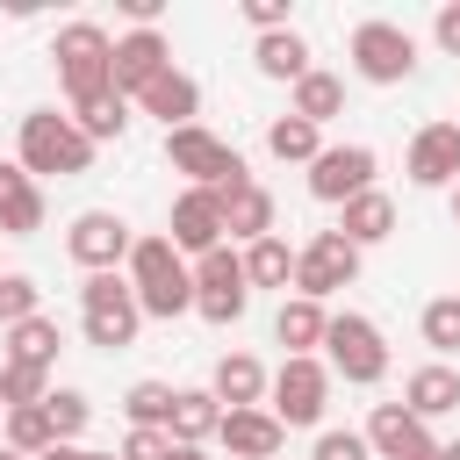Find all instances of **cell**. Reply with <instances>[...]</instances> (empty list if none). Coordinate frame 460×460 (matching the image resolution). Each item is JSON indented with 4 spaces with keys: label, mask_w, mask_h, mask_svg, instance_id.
Here are the masks:
<instances>
[{
    "label": "cell",
    "mask_w": 460,
    "mask_h": 460,
    "mask_svg": "<svg viewBox=\"0 0 460 460\" xmlns=\"http://www.w3.org/2000/svg\"><path fill=\"white\" fill-rule=\"evenodd\" d=\"M137 101H144V115H158L165 129H187V122H194V108H201V86H194L187 72H172V65H165Z\"/></svg>",
    "instance_id": "obj_20"
},
{
    "label": "cell",
    "mask_w": 460,
    "mask_h": 460,
    "mask_svg": "<svg viewBox=\"0 0 460 460\" xmlns=\"http://www.w3.org/2000/svg\"><path fill=\"white\" fill-rule=\"evenodd\" d=\"M172 402H180V388H165V381H137V388L122 395L129 431H165V424H172Z\"/></svg>",
    "instance_id": "obj_30"
},
{
    "label": "cell",
    "mask_w": 460,
    "mask_h": 460,
    "mask_svg": "<svg viewBox=\"0 0 460 460\" xmlns=\"http://www.w3.org/2000/svg\"><path fill=\"white\" fill-rule=\"evenodd\" d=\"M410 180L417 187H460V122H424L410 137Z\"/></svg>",
    "instance_id": "obj_14"
},
{
    "label": "cell",
    "mask_w": 460,
    "mask_h": 460,
    "mask_svg": "<svg viewBox=\"0 0 460 460\" xmlns=\"http://www.w3.org/2000/svg\"><path fill=\"white\" fill-rule=\"evenodd\" d=\"M43 410H50V431H58V446H72V438L86 431V417H93V402H86L79 388H50V395H43Z\"/></svg>",
    "instance_id": "obj_36"
},
{
    "label": "cell",
    "mask_w": 460,
    "mask_h": 460,
    "mask_svg": "<svg viewBox=\"0 0 460 460\" xmlns=\"http://www.w3.org/2000/svg\"><path fill=\"white\" fill-rule=\"evenodd\" d=\"M323 352H331V374H345L352 388H374V381L388 374V345H381V331H374L359 309H338V316H331Z\"/></svg>",
    "instance_id": "obj_6"
},
{
    "label": "cell",
    "mask_w": 460,
    "mask_h": 460,
    "mask_svg": "<svg viewBox=\"0 0 460 460\" xmlns=\"http://www.w3.org/2000/svg\"><path fill=\"white\" fill-rule=\"evenodd\" d=\"M374 187V151L367 144H323V158L309 165V194L316 201H352V194H367Z\"/></svg>",
    "instance_id": "obj_12"
},
{
    "label": "cell",
    "mask_w": 460,
    "mask_h": 460,
    "mask_svg": "<svg viewBox=\"0 0 460 460\" xmlns=\"http://www.w3.org/2000/svg\"><path fill=\"white\" fill-rule=\"evenodd\" d=\"M86 165H93V144H86V129L72 115H58V108L22 115V172L29 180L36 172H86Z\"/></svg>",
    "instance_id": "obj_3"
},
{
    "label": "cell",
    "mask_w": 460,
    "mask_h": 460,
    "mask_svg": "<svg viewBox=\"0 0 460 460\" xmlns=\"http://www.w3.org/2000/svg\"><path fill=\"white\" fill-rule=\"evenodd\" d=\"M273 381H266V367L252 359V352H223L216 359V381H208V395L223 402V410H259V395H266Z\"/></svg>",
    "instance_id": "obj_19"
},
{
    "label": "cell",
    "mask_w": 460,
    "mask_h": 460,
    "mask_svg": "<svg viewBox=\"0 0 460 460\" xmlns=\"http://www.w3.org/2000/svg\"><path fill=\"white\" fill-rule=\"evenodd\" d=\"M36 460H79V446H50V453H36Z\"/></svg>",
    "instance_id": "obj_44"
},
{
    "label": "cell",
    "mask_w": 460,
    "mask_h": 460,
    "mask_svg": "<svg viewBox=\"0 0 460 460\" xmlns=\"http://www.w3.org/2000/svg\"><path fill=\"white\" fill-rule=\"evenodd\" d=\"M79 460H122V453H86V446H79Z\"/></svg>",
    "instance_id": "obj_46"
},
{
    "label": "cell",
    "mask_w": 460,
    "mask_h": 460,
    "mask_svg": "<svg viewBox=\"0 0 460 460\" xmlns=\"http://www.w3.org/2000/svg\"><path fill=\"white\" fill-rule=\"evenodd\" d=\"M216 438L230 446V460H273L280 438H288V424L273 410H223V431Z\"/></svg>",
    "instance_id": "obj_16"
},
{
    "label": "cell",
    "mask_w": 460,
    "mask_h": 460,
    "mask_svg": "<svg viewBox=\"0 0 460 460\" xmlns=\"http://www.w3.org/2000/svg\"><path fill=\"white\" fill-rule=\"evenodd\" d=\"M352 273H359V244H345L338 230H316V237L295 252V295H309V302L352 288Z\"/></svg>",
    "instance_id": "obj_9"
},
{
    "label": "cell",
    "mask_w": 460,
    "mask_h": 460,
    "mask_svg": "<svg viewBox=\"0 0 460 460\" xmlns=\"http://www.w3.org/2000/svg\"><path fill=\"white\" fill-rule=\"evenodd\" d=\"M165 65H172V50H165L158 29H129V36H115V93H122V101L144 93Z\"/></svg>",
    "instance_id": "obj_15"
},
{
    "label": "cell",
    "mask_w": 460,
    "mask_h": 460,
    "mask_svg": "<svg viewBox=\"0 0 460 460\" xmlns=\"http://www.w3.org/2000/svg\"><path fill=\"white\" fill-rule=\"evenodd\" d=\"M7 446H14V453H29V460H36V453H50V446H58V431H50V410H43V402H29V410H7Z\"/></svg>",
    "instance_id": "obj_33"
},
{
    "label": "cell",
    "mask_w": 460,
    "mask_h": 460,
    "mask_svg": "<svg viewBox=\"0 0 460 460\" xmlns=\"http://www.w3.org/2000/svg\"><path fill=\"white\" fill-rule=\"evenodd\" d=\"M323 331H331V309H323V302H309V295L280 302V316H273V338L288 345V359H316Z\"/></svg>",
    "instance_id": "obj_18"
},
{
    "label": "cell",
    "mask_w": 460,
    "mask_h": 460,
    "mask_svg": "<svg viewBox=\"0 0 460 460\" xmlns=\"http://www.w3.org/2000/svg\"><path fill=\"white\" fill-rule=\"evenodd\" d=\"M453 223H460V187H453Z\"/></svg>",
    "instance_id": "obj_49"
},
{
    "label": "cell",
    "mask_w": 460,
    "mask_h": 460,
    "mask_svg": "<svg viewBox=\"0 0 460 460\" xmlns=\"http://www.w3.org/2000/svg\"><path fill=\"white\" fill-rule=\"evenodd\" d=\"M446 460H460V438H453V446H446Z\"/></svg>",
    "instance_id": "obj_48"
},
{
    "label": "cell",
    "mask_w": 460,
    "mask_h": 460,
    "mask_svg": "<svg viewBox=\"0 0 460 460\" xmlns=\"http://www.w3.org/2000/svg\"><path fill=\"white\" fill-rule=\"evenodd\" d=\"M352 72H359L367 86H395V79H410V72H417V43H410V29H402V22H359V29H352Z\"/></svg>",
    "instance_id": "obj_7"
},
{
    "label": "cell",
    "mask_w": 460,
    "mask_h": 460,
    "mask_svg": "<svg viewBox=\"0 0 460 460\" xmlns=\"http://www.w3.org/2000/svg\"><path fill=\"white\" fill-rule=\"evenodd\" d=\"M244 22L259 36H273V29H288V0H244Z\"/></svg>",
    "instance_id": "obj_40"
},
{
    "label": "cell",
    "mask_w": 460,
    "mask_h": 460,
    "mask_svg": "<svg viewBox=\"0 0 460 460\" xmlns=\"http://www.w3.org/2000/svg\"><path fill=\"white\" fill-rule=\"evenodd\" d=\"M223 230H230V237H244V244L273 237V194H266L259 180L230 187V194H223Z\"/></svg>",
    "instance_id": "obj_22"
},
{
    "label": "cell",
    "mask_w": 460,
    "mask_h": 460,
    "mask_svg": "<svg viewBox=\"0 0 460 460\" xmlns=\"http://www.w3.org/2000/svg\"><path fill=\"white\" fill-rule=\"evenodd\" d=\"M50 58H58V79H65L72 108L115 86V43H108V29H101V22H72V29H58Z\"/></svg>",
    "instance_id": "obj_2"
},
{
    "label": "cell",
    "mask_w": 460,
    "mask_h": 460,
    "mask_svg": "<svg viewBox=\"0 0 460 460\" xmlns=\"http://www.w3.org/2000/svg\"><path fill=\"white\" fill-rule=\"evenodd\" d=\"M424 345L431 352H460V295L424 302Z\"/></svg>",
    "instance_id": "obj_37"
},
{
    "label": "cell",
    "mask_w": 460,
    "mask_h": 460,
    "mask_svg": "<svg viewBox=\"0 0 460 460\" xmlns=\"http://www.w3.org/2000/svg\"><path fill=\"white\" fill-rule=\"evenodd\" d=\"M172 460H208V453L201 446H172Z\"/></svg>",
    "instance_id": "obj_45"
},
{
    "label": "cell",
    "mask_w": 460,
    "mask_h": 460,
    "mask_svg": "<svg viewBox=\"0 0 460 460\" xmlns=\"http://www.w3.org/2000/svg\"><path fill=\"white\" fill-rule=\"evenodd\" d=\"M244 280H252V288H288V280H295V252H288L280 237L244 244Z\"/></svg>",
    "instance_id": "obj_31"
},
{
    "label": "cell",
    "mask_w": 460,
    "mask_h": 460,
    "mask_svg": "<svg viewBox=\"0 0 460 460\" xmlns=\"http://www.w3.org/2000/svg\"><path fill=\"white\" fill-rule=\"evenodd\" d=\"M129 288L144 316H187L194 309V266L180 259L172 237H137L129 252Z\"/></svg>",
    "instance_id": "obj_1"
},
{
    "label": "cell",
    "mask_w": 460,
    "mask_h": 460,
    "mask_svg": "<svg viewBox=\"0 0 460 460\" xmlns=\"http://www.w3.org/2000/svg\"><path fill=\"white\" fill-rule=\"evenodd\" d=\"M72 115H79L86 144H101V137H122V129H129V101H122L115 86H108V93H93V101H79Z\"/></svg>",
    "instance_id": "obj_32"
},
{
    "label": "cell",
    "mask_w": 460,
    "mask_h": 460,
    "mask_svg": "<svg viewBox=\"0 0 460 460\" xmlns=\"http://www.w3.org/2000/svg\"><path fill=\"white\" fill-rule=\"evenodd\" d=\"M43 395H50V374H43V367L0 359V410H29V402H43Z\"/></svg>",
    "instance_id": "obj_34"
},
{
    "label": "cell",
    "mask_w": 460,
    "mask_h": 460,
    "mask_svg": "<svg viewBox=\"0 0 460 460\" xmlns=\"http://www.w3.org/2000/svg\"><path fill=\"white\" fill-rule=\"evenodd\" d=\"M165 165H172V172H187L194 187H216V194H230V187H244V180H252V172H244V158H237V144L208 137L201 122L165 129Z\"/></svg>",
    "instance_id": "obj_5"
},
{
    "label": "cell",
    "mask_w": 460,
    "mask_h": 460,
    "mask_svg": "<svg viewBox=\"0 0 460 460\" xmlns=\"http://www.w3.org/2000/svg\"><path fill=\"white\" fill-rule=\"evenodd\" d=\"M79 323H86V345L122 352V345L137 338V323H144L137 288H129L122 273H86V288H79Z\"/></svg>",
    "instance_id": "obj_4"
},
{
    "label": "cell",
    "mask_w": 460,
    "mask_h": 460,
    "mask_svg": "<svg viewBox=\"0 0 460 460\" xmlns=\"http://www.w3.org/2000/svg\"><path fill=\"white\" fill-rule=\"evenodd\" d=\"M65 252H72L86 273H115V266L137 252V237H129V223H122L115 208H86V216H72V230H65Z\"/></svg>",
    "instance_id": "obj_10"
},
{
    "label": "cell",
    "mask_w": 460,
    "mask_h": 460,
    "mask_svg": "<svg viewBox=\"0 0 460 460\" xmlns=\"http://www.w3.org/2000/svg\"><path fill=\"white\" fill-rule=\"evenodd\" d=\"M0 460H29V453H14V446H0Z\"/></svg>",
    "instance_id": "obj_47"
},
{
    "label": "cell",
    "mask_w": 460,
    "mask_h": 460,
    "mask_svg": "<svg viewBox=\"0 0 460 460\" xmlns=\"http://www.w3.org/2000/svg\"><path fill=\"white\" fill-rule=\"evenodd\" d=\"M316 460H374V446H367V431H323Z\"/></svg>",
    "instance_id": "obj_38"
},
{
    "label": "cell",
    "mask_w": 460,
    "mask_h": 460,
    "mask_svg": "<svg viewBox=\"0 0 460 460\" xmlns=\"http://www.w3.org/2000/svg\"><path fill=\"white\" fill-rule=\"evenodd\" d=\"M431 36H438V50H453V58H460V0H446V7H438Z\"/></svg>",
    "instance_id": "obj_41"
},
{
    "label": "cell",
    "mask_w": 460,
    "mask_h": 460,
    "mask_svg": "<svg viewBox=\"0 0 460 460\" xmlns=\"http://www.w3.org/2000/svg\"><path fill=\"white\" fill-rule=\"evenodd\" d=\"M172 244H180V259H187V252L208 259V252L223 244V194H216V187H187V194L172 201Z\"/></svg>",
    "instance_id": "obj_13"
},
{
    "label": "cell",
    "mask_w": 460,
    "mask_h": 460,
    "mask_svg": "<svg viewBox=\"0 0 460 460\" xmlns=\"http://www.w3.org/2000/svg\"><path fill=\"white\" fill-rule=\"evenodd\" d=\"M402 410L424 424V417H446V410H460V374L453 367H417L410 374V388H402Z\"/></svg>",
    "instance_id": "obj_23"
},
{
    "label": "cell",
    "mask_w": 460,
    "mask_h": 460,
    "mask_svg": "<svg viewBox=\"0 0 460 460\" xmlns=\"http://www.w3.org/2000/svg\"><path fill=\"white\" fill-rule=\"evenodd\" d=\"M122 460H172V431H129Z\"/></svg>",
    "instance_id": "obj_39"
},
{
    "label": "cell",
    "mask_w": 460,
    "mask_h": 460,
    "mask_svg": "<svg viewBox=\"0 0 460 460\" xmlns=\"http://www.w3.org/2000/svg\"><path fill=\"white\" fill-rule=\"evenodd\" d=\"M388 230H395V201H388L381 187H367V194H352V201L338 208V237H345V244H359V252H367V244H381Z\"/></svg>",
    "instance_id": "obj_21"
},
{
    "label": "cell",
    "mask_w": 460,
    "mask_h": 460,
    "mask_svg": "<svg viewBox=\"0 0 460 460\" xmlns=\"http://www.w3.org/2000/svg\"><path fill=\"white\" fill-rule=\"evenodd\" d=\"M338 108H345V79H331V72H316V65H309V72L295 79V115L323 129V122L338 115Z\"/></svg>",
    "instance_id": "obj_27"
},
{
    "label": "cell",
    "mask_w": 460,
    "mask_h": 460,
    "mask_svg": "<svg viewBox=\"0 0 460 460\" xmlns=\"http://www.w3.org/2000/svg\"><path fill=\"white\" fill-rule=\"evenodd\" d=\"M252 58H259V72H266V79H288V86L309 72V43H302L295 29H273V36H259V43H252Z\"/></svg>",
    "instance_id": "obj_26"
},
{
    "label": "cell",
    "mask_w": 460,
    "mask_h": 460,
    "mask_svg": "<svg viewBox=\"0 0 460 460\" xmlns=\"http://www.w3.org/2000/svg\"><path fill=\"white\" fill-rule=\"evenodd\" d=\"M331 410V367L323 359H288L273 374V417L280 424H316Z\"/></svg>",
    "instance_id": "obj_11"
},
{
    "label": "cell",
    "mask_w": 460,
    "mask_h": 460,
    "mask_svg": "<svg viewBox=\"0 0 460 460\" xmlns=\"http://www.w3.org/2000/svg\"><path fill=\"white\" fill-rule=\"evenodd\" d=\"M402 460H446V446H431V438H417V446H410Z\"/></svg>",
    "instance_id": "obj_43"
},
{
    "label": "cell",
    "mask_w": 460,
    "mask_h": 460,
    "mask_svg": "<svg viewBox=\"0 0 460 460\" xmlns=\"http://www.w3.org/2000/svg\"><path fill=\"white\" fill-rule=\"evenodd\" d=\"M266 151H273L280 165H288V158H295V165H316V158H323V129L302 122V115H280V122L266 129Z\"/></svg>",
    "instance_id": "obj_28"
},
{
    "label": "cell",
    "mask_w": 460,
    "mask_h": 460,
    "mask_svg": "<svg viewBox=\"0 0 460 460\" xmlns=\"http://www.w3.org/2000/svg\"><path fill=\"white\" fill-rule=\"evenodd\" d=\"M158 7H165V0H122V14H129L137 29H158Z\"/></svg>",
    "instance_id": "obj_42"
},
{
    "label": "cell",
    "mask_w": 460,
    "mask_h": 460,
    "mask_svg": "<svg viewBox=\"0 0 460 460\" xmlns=\"http://www.w3.org/2000/svg\"><path fill=\"white\" fill-rule=\"evenodd\" d=\"M7 359H14V367H43V374H50V359H58V323H50V316L14 323V331H7Z\"/></svg>",
    "instance_id": "obj_29"
},
{
    "label": "cell",
    "mask_w": 460,
    "mask_h": 460,
    "mask_svg": "<svg viewBox=\"0 0 460 460\" xmlns=\"http://www.w3.org/2000/svg\"><path fill=\"white\" fill-rule=\"evenodd\" d=\"M172 446H201V438H216L223 431V402L208 395V388H180V402H172Z\"/></svg>",
    "instance_id": "obj_24"
},
{
    "label": "cell",
    "mask_w": 460,
    "mask_h": 460,
    "mask_svg": "<svg viewBox=\"0 0 460 460\" xmlns=\"http://www.w3.org/2000/svg\"><path fill=\"white\" fill-rule=\"evenodd\" d=\"M244 302H252V280H244V252L216 244L208 259H194V309H201L208 323H237V316H244Z\"/></svg>",
    "instance_id": "obj_8"
},
{
    "label": "cell",
    "mask_w": 460,
    "mask_h": 460,
    "mask_svg": "<svg viewBox=\"0 0 460 460\" xmlns=\"http://www.w3.org/2000/svg\"><path fill=\"white\" fill-rule=\"evenodd\" d=\"M43 230V187L14 165H0V237H36Z\"/></svg>",
    "instance_id": "obj_17"
},
{
    "label": "cell",
    "mask_w": 460,
    "mask_h": 460,
    "mask_svg": "<svg viewBox=\"0 0 460 460\" xmlns=\"http://www.w3.org/2000/svg\"><path fill=\"white\" fill-rule=\"evenodd\" d=\"M417 438H424V424H417L402 402H374V417H367V446H374V460H402Z\"/></svg>",
    "instance_id": "obj_25"
},
{
    "label": "cell",
    "mask_w": 460,
    "mask_h": 460,
    "mask_svg": "<svg viewBox=\"0 0 460 460\" xmlns=\"http://www.w3.org/2000/svg\"><path fill=\"white\" fill-rule=\"evenodd\" d=\"M29 316H43V288L29 273H0V331H14Z\"/></svg>",
    "instance_id": "obj_35"
}]
</instances>
